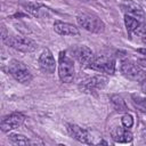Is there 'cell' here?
<instances>
[{
    "label": "cell",
    "instance_id": "6da1fadb",
    "mask_svg": "<svg viewBox=\"0 0 146 146\" xmlns=\"http://www.w3.org/2000/svg\"><path fill=\"white\" fill-rule=\"evenodd\" d=\"M88 67L97 72L112 75L115 72V59L111 55H96L92 56L88 63Z\"/></svg>",
    "mask_w": 146,
    "mask_h": 146
},
{
    "label": "cell",
    "instance_id": "7a4b0ae2",
    "mask_svg": "<svg viewBox=\"0 0 146 146\" xmlns=\"http://www.w3.org/2000/svg\"><path fill=\"white\" fill-rule=\"evenodd\" d=\"M58 75L62 82L65 83L72 82L75 75L73 59L64 51H60L58 56Z\"/></svg>",
    "mask_w": 146,
    "mask_h": 146
},
{
    "label": "cell",
    "instance_id": "3957f363",
    "mask_svg": "<svg viewBox=\"0 0 146 146\" xmlns=\"http://www.w3.org/2000/svg\"><path fill=\"white\" fill-rule=\"evenodd\" d=\"M8 72L10 75L21 83H27L32 80V73L29 67L17 59H13L8 65Z\"/></svg>",
    "mask_w": 146,
    "mask_h": 146
},
{
    "label": "cell",
    "instance_id": "277c9868",
    "mask_svg": "<svg viewBox=\"0 0 146 146\" xmlns=\"http://www.w3.org/2000/svg\"><path fill=\"white\" fill-rule=\"evenodd\" d=\"M5 41L11 48L19 50V51H23V52H31L38 48V44L33 40L25 38V36H22V35H15V36L8 35L5 39Z\"/></svg>",
    "mask_w": 146,
    "mask_h": 146
},
{
    "label": "cell",
    "instance_id": "5b68a950",
    "mask_svg": "<svg viewBox=\"0 0 146 146\" xmlns=\"http://www.w3.org/2000/svg\"><path fill=\"white\" fill-rule=\"evenodd\" d=\"M76 21L80 26H82L84 30L92 32V33H100L104 31L105 25L103 21H100L98 17L89 15V14H81L76 17Z\"/></svg>",
    "mask_w": 146,
    "mask_h": 146
},
{
    "label": "cell",
    "instance_id": "8992f818",
    "mask_svg": "<svg viewBox=\"0 0 146 146\" xmlns=\"http://www.w3.org/2000/svg\"><path fill=\"white\" fill-rule=\"evenodd\" d=\"M107 83V79L103 75H95L91 78H88L79 84V89L82 92L86 94H95L99 90H102Z\"/></svg>",
    "mask_w": 146,
    "mask_h": 146
},
{
    "label": "cell",
    "instance_id": "52a82bcc",
    "mask_svg": "<svg viewBox=\"0 0 146 146\" xmlns=\"http://www.w3.org/2000/svg\"><path fill=\"white\" fill-rule=\"evenodd\" d=\"M121 72L125 78L132 81H143L146 78L145 71L138 64L130 60H124L121 64Z\"/></svg>",
    "mask_w": 146,
    "mask_h": 146
},
{
    "label": "cell",
    "instance_id": "ba28073f",
    "mask_svg": "<svg viewBox=\"0 0 146 146\" xmlns=\"http://www.w3.org/2000/svg\"><path fill=\"white\" fill-rule=\"evenodd\" d=\"M24 120H25V116L22 113L15 112V113H11V114L5 116L1 120L0 128L3 132H8L10 130H14V129H17L18 127H21L24 123Z\"/></svg>",
    "mask_w": 146,
    "mask_h": 146
},
{
    "label": "cell",
    "instance_id": "9c48e42d",
    "mask_svg": "<svg viewBox=\"0 0 146 146\" xmlns=\"http://www.w3.org/2000/svg\"><path fill=\"white\" fill-rule=\"evenodd\" d=\"M39 66H40L41 71L47 73V74H52L55 72L56 62H55V58H54L52 54L48 49H44L42 51V54L40 55V57H39Z\"/></svg>",
    "mask_w": 146,
    "mask_h": 146
},
{
    "label": "cell",
    "instance_id": "30bf717a",
    "mask_svg": "<svg viewBox=\"0 0 146 146\" xmlns=\"http://www.w3.org/2000/svg\"><path fill=\"white\" fill-rule=\"evenodd\" d=\"M121 8L122 10L125 13V15H130L137 19H143L145 17V13H144V9L138 5L136 3L135 1L132 0H124L122 3H121Z\"/></svg>",
    "mask_w": 146,
    "mask_h": 146
},
{
    "label": "cell",
    "instance_id": "8fae6325",
    "mask_svg": "<svg viewBox=\"0 0 146 146\" xmlns=\"http://www.w3.org/2000/svg\"><path fill=\"white\" fill-rule=\"evenodd\" d=\"M67 131L70 133L71 137H73L74 139H76L80 143L83 144H91L92 141L90 140V136L89 132L87 130H84L83 128L75 125V124H67Z\"/></svg>",
    "mask_w": 146,
    "mask_h": 146
},
{
    "label": "cell",
    "instance_id": "7c38bea8",
    "mask_svg": "<svg viewBox=\"0 0 146 146\" xmlns=\"http://www.w3.org/2000/svg\"><path fill=\"white\" fill-rule=\"evenodd\" d=\"M72 54L74 56V58L82 65V64H88L90 62V59L92 58L94 54L91 51L90 48H88L87 46H78L74 49H72Z\"/></svg>",
    "mask_w": 146,
    "mask_h": 146
},
{
    "label": "cell",
    "instance_id": "4fadbf2b",
    "mask_svg": "<svg viewBox=\"0 0 146 146\" xmlns=\"http://www.w3.org/2000/svg\"><path fill=\"white\" fill-rule=\"evenodd\" d=\"M54 31L58 33L59 35H70V36H75L80 34V31L78 27L70 23H64V22H55L54 23Z\"/></svg>",
    "mask_w": 146,
    "mask_h": 146
},
{
    "label": "cell",
    "instance_id": "5bb4252c",
    "mask_svg": "<svg viewBox=\"0 0 146 146\" xmlns=\"http://www.w3.org/2000/svg\"><path fill=\"white\" fill-rule=\"evenodd\" d=\"M112 138L116 143H130L132 140V133L128 130V128L115 127L111 131Z\"/></svg>",
    "mask_w": 146,
    "mask_h": 146
},
{
    "label": "cell",
    "instance_id": "9a60e30c",
    "mask_svg": "<svg viewBox=\"0 0 146 146\" xmlns=\"http://www.w3.org/2000/svg\"><path fill=\"white\" fill-rule=\"evenodd\" d=\"M25 10H27L30 14L39 18H44L49 16V9L39 3H27L25 5Z\"/></svg>",
    "mask_w": 146,
    "mask_h": 146
},
{
    "label": "cell",
    "instance_id": "2e32d148",
    "mask_svg": "<svg viewBox=\"0 0 146 146\" xmlns=\"http://www.w3.org/2000/svg\"><path fill=\"white\" fill-rule=\"evenodd\" d=\"M124 24H125V27H127V31L128 32H133L135 33V31L138 29V26L140 25V23H139V19H137V18H135V17H132V16H130V15H125L124 16Z\"/></svg>",
    "mask_w": 146,
    "mask_h": 146
},
{
    "label": "cell",
    "instance_id": "e0dca14e",
    "mask_svg": "<svg viewBox=\"0 0 146 146\" xmlns=\"http://www.w3.org/2000/svg\"><path fill=\"white\" fill-rule=\"evenodd\" d=\"M9 140L10 143L15 144V145H27V144H31L30 139L23 135H17V133H14V135H10L9 136Z\"/></svg>",
    "mask_w": 146,
    "mask_h": 146
},
{
    "label": "cell",
    "instance_id": "ac0fdd59",
    "mask_svg": "<svg viewBox=\"0 0 146 146\" xmlns=\"http://www.w3.org/2000/svg\"><path fill=\"white\" fill-rule=\"evenodd\" d=\"M121 122H122V125L124 128H131L133 125V117L130 115V114H124L121 119Z\"/></svg>",
    "mask_w": 146,
    "mask_h": 146
},
{
    "label": "cell",
    "instance_id": "d6986e66",
    "mask_svg": "<svg viewBox=\"0 0 146 146\" xmlns=\"http://www.w3.org/2000/svg\"><path fill=\"white\" fill-rule=\"evenodd\" d=\"M135 34H137V35H146V23L140 24L138 26V29L135 31Z\"/></svg>",
    "mask_w": 146,
    "mask_h": 146
},
{
    "label": "cell",
    "instance_id": "ffe728a7",
    "mask_svg": "<svg viewBox=\"0 0 146 146\" xmlns=\"http://www.w3.org/2000/svg\"><path fill=\"white\" fill-rule=\"evenodd\" d=\"M137 64L146 72V58H140V59H138V60H137Z\"/></svg>",
    "mask_w": 146,
    "mask_h": 146
},
{
    "label": "cell",
    "instance_id": "44dd1931",
    "mask_svg": "<svg viewBox=\"0 0 146 146\" xmlns=\"http://www.w3.org/2000/svg\"><path fill=\"white\" fill-rule=\"evenodd\" d=\"M141 89H143V91L146 94V78L141 81Z\"/></svg>",
    "mask_w": 146,
    "mask_h": 146
},
{
    "label": "cell",
    "instance_id": "7402d4cb",
    "mask_svg": "<svg viewBox=\"0 0 146 146\" xmlns=\"http://www.w3.org/2000/svg\"><path fill=\"white\" fill-rule=\"evenodd\" d=\"M138 52H140V54H143V55L146 56V48H140V49H138Z\"/></svg>",
    "mask_w": 146,
    "mask_h": 146
},
{
    "label": "cell",
    "instance_id": "603a6c76",
    "mask_svg": "<svg viewBox=\"0 0 146 146\" xmlns=\"http://www.w3.org/2000/svg\"><path fill=\"white\" fill-rule=\"evenodd\" d=\"M143 42H144V43L146 44V38H144V39H143Z\"/></svg>",
    "mask_w": 146,
    "mask_h": 146
}]
</instances>
